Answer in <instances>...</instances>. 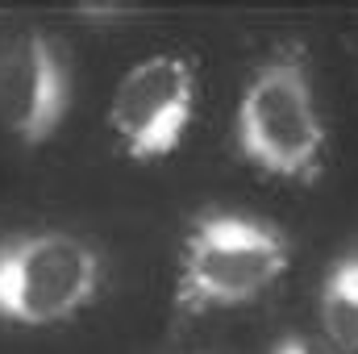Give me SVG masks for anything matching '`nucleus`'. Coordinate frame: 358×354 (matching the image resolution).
Here are the masks:
<instances>
[{"mask_svg": "<svg viewBox=\"0 0 358 354\" xmlns=\"http://www.w3.org/2000/svg\"><path fill=\"white\" fill-rule=\"evenodd\" d=\"M287 238L250 213H204L183 246L176 267V309L183 317L246 309L287 275Z\"/></svg>", "mask_w": 358, "mask_h": 354, "instance_id": "f257e3e1", "label": "nucleus"}, {"mask_svg": "<svg viewBox=\"0 0 358 354\" xmlns=\"http://www.w3.org/2000/svg\"><path fill=\"white\" fill-rule=\"evenodd\" d=\"M234 134L238 150L267 176L296 183L321 176L325 117L308 76V59L296 42L271 50L255 67V76L238 96Z\"/></svg>", "mask_w": 358, "mask_h": 354, "instance_id": "f03ea898", "label": "nucleus"}, {"mask_svg": "<svg viewBox=\"0 0 358 354\" xmlns=\"http://www.w3.org/2000/svg\"><path fill=\"white\" fill-rule=\"evenodd\" d=\"M104 288V259L71 229H17L0 238V321L21 330L67 325Z\"/></svg>", "mask_w": 358, "mask_h": 354, "instance_id": "7ed1b4c3", "label": "nucleus"}, {"mask_svg": "<svg viewBox=\"0 0 358 354\" xmlns=\"http://www.w3.org/2000/svg\"><path fill=\"white\" fill-rule=\"evenodd\" d=\"M196 117V67L187 55L159 50L138 59L113 88L108 129L125 159L155 163L176 155Z\"/></svg>", "mask_w": 358, "mask_h": 354, "instance_id": "20e7f679", "label": "nucleus"}, {"mask_svg": "<svg viewBox=\"0 0 358 354\" xmlns=\"http://www.w3.org/2000/svg\"><path fill=\"white\" fill-rule=\"evenodd\" d=\"M71 113V63L63 46L25 25L0 42V125L21 146H42Z\"/></svg>", "mask_w": 358, "mask_h": 354, "instance_id": "39448f33", "label": "nucleus"}, {"mask_svg": "<svg viewBox=\"0 0 358 354\" xmlns=\"http://www.w3.org/2000/svg\"><path fill=\"white\" fill-rule=\"evenodd\" d=\"M317 321L338 354H358V246L329 263L317 292Z\"/></svg>", "mask_w": 358, "mask_h": 354, "instance_id": "423d86ee", "label": "nucleus"}, {"mask_svg": "<svg viewBox=\"0 0 358 354\" xmlns=\"http://www.w3.org/2000/svg\"><path fill=\"white\" fill-rule=\"evenodd\" d=\"M271 354H334V351H325L321 342H313V338H304V334H283L275 346H271Z\"/></svg>", "mask_w": 358, "mask_h": 354, "instance_id": "0eeeda50", "label": "nucleus"}, {"mask_svg": "<svg viewBox=\"0 0 358 354\" xmlns=\"http://www.w3.org/2000/svg\"><path fill=\"white\" fill-rule=\"evenodd\" d=\"M80 21H121V17H134V8H121V4H104V8H76Z\"/></svg>", "mask_w": 358, "mask_h": 354, "instance_id": "6e6552de", "label": "nucleus"}]
</instances>
